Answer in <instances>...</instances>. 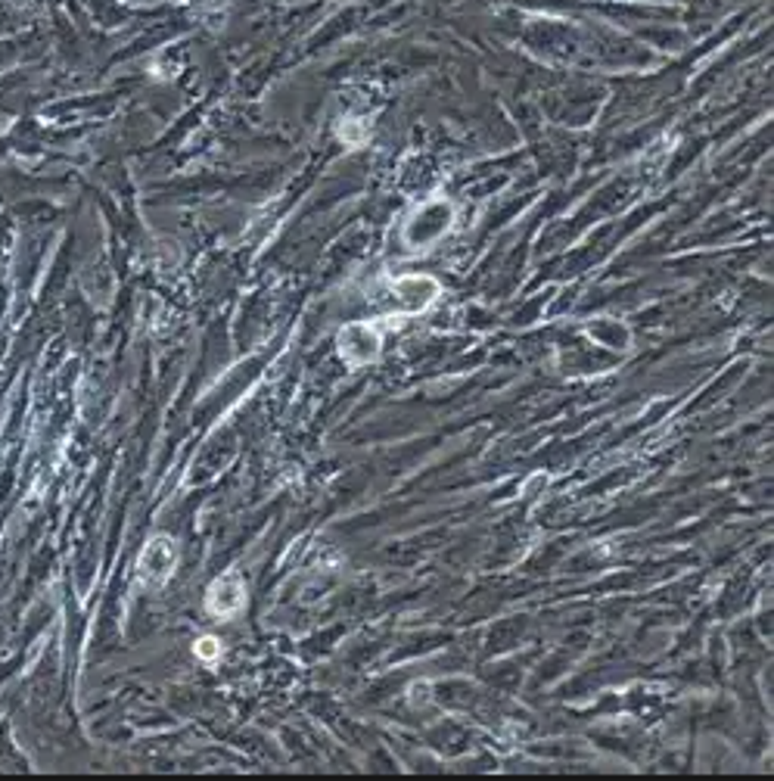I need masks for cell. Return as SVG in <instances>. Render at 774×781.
<instances>
[{"label": "cell", "instance_id": "obj_1", "mask_svg": "<svg viewBox=\"0 0 774 781\" xmlns=\"http://www.w3.org/2000/svg\"><path fill=\"white\" fill-rule=\"evenodd\" d=\"M174 567H178V545L172 536H153L149 545L143 548L138 573L147 585H165L172 579Z\"/></svg>", "mask_w": 774, "mask_h": 781}, {"label": "cell", "instance_id": "obj_2", "mask_svg": "<svg viewBox=\"0 0 774 781\" xmlns=\"http://www.w3.org/2000/svg\"><path fill=\"white\" fill-rule=\"evenodd\" d=\"M246 604V582L240 573H224L209 585V595H206V607L215 616H237Z\"/></svg>", "mask_w": 774, "mask_h": 781}, {"label": "cell", "instance_id": "obj_3", "mask_svg": "<svg viewBox=\"0 0 774 781\" xmlns=\"http://www.w3.org/2000/svg\"><path fill=\"white\" fill-rule=\"evenodd\" d=\"M336 343H340V352L349 364L374 361L376 352H380V334L370 324H352V327L340 330Z\"/></svg>", "mask_w": 774, "mask_h": 781}, {"label": "cell", "instance_id": "obj_4", "mask_svg": "<svg viewBox=\"0 0 774 781\" xmlns=\"http://www.w3.org/2000/svg\"><path fill=\"white\" fill-rule=\"evenodd\" d=\"M395 296H399L405 311H420L439 296V284H435L433 277H417V275L401 277V281L395 284Z\"/></svg>", "mask_w": 774, "mask_h": 781}, {"label": "cell", "instance_id": "obj_5", "mask_svg": "<svg viewBox=\"0 0 774 781\" xmlns=\"http://www.w3.org/2000/svg\"><path fill=\"white\" fill-rule=\"evenodd\" d=\"M193 650H197V657L203 663H218L221 660V641L215 639V635H203Z\"/></svg>", "mask_w": 774, "mask_h": 781}]
</instances>
